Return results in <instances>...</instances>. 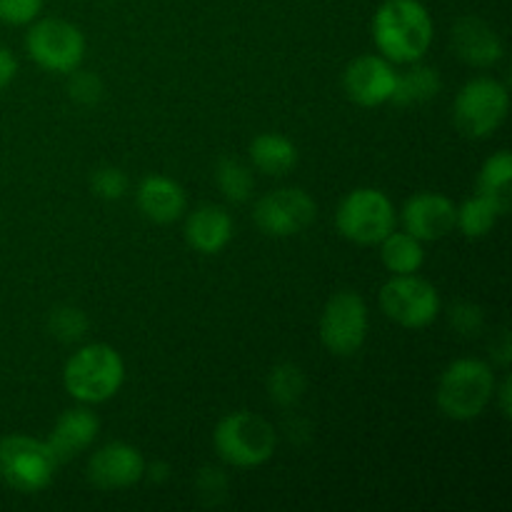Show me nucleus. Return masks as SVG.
<instances>
[{
    "label": "nucleus",
    "instance_id": "obj_24",
    "mask_svg": "<svg viewBox=\"0 0 512 512\" xmlns=\"http://www.w3.org/2000/svg\"><path fill=\"white\" fill-rule=\"evenodd\" d=\"M215 183L230 203H248L255 190L253 170L238 158H220L215 165Z\"/></svg>",
    "mask_w": 512,
    "mask_h": 512
},
{
    "label": "nucleus",
    "instance_id": "obj_28",
    "mask_svg": "<svg viewBox=\"0 0 512 512\" xmlns=\"http://www.w3.org/2000/svg\"><path fill=\"white\" fill-rule=\"evenodd\" d=\"M70 98L78 105H98L103 98V80L88 70H73L68 80Z\"/></svg>",
    "mask_w": 512,
    "mask_h": 512
},
{
    "label": "nucleus",
    "instance_id": "obj_2",
    "mask_svg": "<svg viewBox=\"0 0 512 512\" xmlns=\"http://www.w3.org/2000/svg\"><path fill=\"white\" fill-rule=\"evenodd\" d=\"M125 383V363L108 343H90L75 350L63 368V385L70 398L98 405L115 398Z\"/></svg>",
    "mask_w": 512,
    "mask_h": 512
},
{
    "label": "nucleus",
    "instance_id": "obj_7",
    "mask_svg": "<svg viewBox=\"0 0 512 512\" xmlns=\"http://www.w3.org/2000/svg\"><path fill=\"white\" fill-rule=\"evenodd\" d=\"M510 93L500 80L473 78L458 90L453 100V123L465 138L483 140L505 123Z\"/></svg>",
    "mask_w": 512,
    "mask_h": 512
},
{
    "label": "nucleus",
    "instance_id": "obj_17",
    "mask_svg": "<svg viewBox=\"0 0 512 512\" xmlns=\"http://www.w3.org/2000/svg\"><path fill=\"white\" fill-rule=\"evenodd\" d=\"M235 233L233 218L220 205H200L185 218V243L200 255H218L230 245Z\"/></svg>",
    "mask_w": 512,
    "mask_h": 512
},
{
    "label": "nucleus",
    "instance_id": "obj_29",
    "mask_svg": "<svg viewBox=\"0 0 512 512\" xmlns=\"http://www.w3.org/2000/svg\"><path fill=\"white\" fill-rule=\"evenodd\" d=\"M450 325L458 330L465 338H473V335H480L485 328V313L480 305L475 303H455L450 308Z\"/></svg>",
    "mask_w": 512,
    "mask_h": 512
},
{
    "label": "nucleus",
    "instance_id": "obj_8",
    "mask_svg": "<svg viewBox=\"0 0 512 512\" xmlns=\"http://www.w3.org/2000/svg\"><path fill=\"white\" fill-rule=\"evenodd\" d=\"M25 50L48 73L70 75L83 65L85 35L78 25L63 18H35L25 33Z\"/></svg>",
    "mask_w": 512,
    "mask_h": 512
},
{
    "label": "nucleus",
    "instance_id": "obj_22",
    "mask_svg": "<svg viewBox=\"0 0 512 512\" xmlns=\"http://www.w3.org/2000/svg\"><path fill=\"white\" fill-rule=\"evenodd\" d=\"M512 155L508 150H498L483 163L478 175V193L500 205L508 213L512 203Z\"/></svg>",
    "mask_w": 512,
    "mask_h": 512
},
{
    "label": "nucleus",
    "instance_id": "obj_21",
    "mask_svg": "<svg viewBox=\"0 0 512 512\" xmlns=\"http://www.w3.org/2000/svg\"><path fill=\"white\" fill-rule=\"evenodd\" d=\"M380 260L383 265L388 268V273L393 275H410V273H418L425 263V248H423V240H418L415 235L410 233H393L385 235L380 240Z\"/></svg>",
    "mask_w": 512,
    "mask_h": 512
},
{
    "label": "nucleus",
    "instance_id": "obj_33",
    "mask_svg": "<svg viewBox=\"0 0 512 512\" xmlns=\"http://www.w3.org/2000/svg\"><path fill=\"white\" fill-rule=\"evenodd\" d=\"M493 360L500 365L503 370L510 368V360H512V345H510V335L503 333L498 338V343H493Z\"/></svg>",
    "mask_w": 512,
    "mask_h": 512
},
{
    "label": "nucleus",
    "instance_id": "obj_3",
    "mask_svg": "<svg viewBox=\"0 0 512 512\" xmlns=\"http://www.w3.org/2000/svg\"><path fill=\"white\" fill-rule=\"evenodd\" d=\"M493 368L478 358H458L443 370L438 380V408L445 418L468 423L480 418L493 403L495 395Z\"/></svg>",
    "mask_w": 512,
    "mask_h": 512
},
{
    "label": "nucleus",
    "instance_id": "obj_14",
    "mask_svg": "<svg viewBox=\"0 0 512 512\" xmlns=\"http://www.w3.org/2000/svg\"><path fill=\"white\" fill-rule=\"evenodd\" d=\"M145 478V458L135 445L108 443L88 460V480L98 490H125Z\"/></svg>",
    "mask_w": 512,
    "mask_h": 512
},
{
    "label": "nucleus",
    "instance_id": "obj_5",
    "mask_svg": "<svg viewBox=\"0 0 512 512\" xmlns=\"http://www.w3.org/2000/svg\"><path fill=\"white\" fill-rule=\"evenodd\" d=\"M58 465L60 460L48 440L20 433L0 438V480L15 493H43L53 483Z\"/></svg>",
    "mask_w": 512,
    "mask_h": 512
},
{
    "label": "nucleus",
    "instance_id": "obj_35",
    "mask_svg": "<svg viewBox=\"0 0 512 512\" xmlns=\"http://www.w3.org/2000/svg\"><path fill=\"white\" fill-rule=\"evenodd\" d=\"M168 465L165 463H153L148 468V465H145V475H150V480H153V483H163L165 478H168Z\"/></svg>",
    "mask_w": 512,
    "mask_h": 512
},
{
    "label": "nucleus",
    "instance_id": "obj_26",
    "mask_svg": "<svg viewBox=\"0 0 512 512\" xmlns=\"http://www.w3.org/2000/svg\"><path fill=\"white\" fill-rule=\"evenodd\" d=\"M48 325H50V333H53L55 338L63 340V343H75V340H80L85 333H88L90 320L80 308H73V305H60V308H55L53 313H50Z\"/></svg>",
    "mask_w": 512,
    "mask_h": 512
},
{
    "label": "nucleus",
    "instance_id": "obj_15",
    "mask_svg": "<svg viewBox=\"0 0 512 512\" xmlns=\"http://www.w3.org/2000/svg\"><path fill=\"white\" fill-rule=\"evenodd\" d=\"M450 45H453L455 55L470 68H493L505 55V45L498 30L475 15H463L455 20L453 30H450Z\"/></svg>",
    "mask_w": 512,
    "mask_h": 512
},
{
    "label": "nucleus",
    "instance_id": "obj_16",
    "mask_svg": "<svg viewBox=\"0 0 512 512\" xmlns=\"http://www.w3.org/2000/svg\"><path fill=\"white\" fill-rule=\"evenodd\" d=\"M135 203L145 218L158 225H168L183 218L185 210H188V195L178 180L153 173L145 175L138 183Z\"/></svg>",
    "mask_w": 512,
    "mask_h": 512
},
{
    "label": "nucleus",
    "instance_id": "obj_10",
    "mask_svg": "<svg viewBox=\"0 0 512 512\" xmlns=\"http://www.w3.org/2000/svg\"><path fill=\"white\" fill-rule=\"evenodd\" d=\"M380 310L400 328L420 330L428 328L443 310L440 293L430 280L418 273L393 275L380 288Z\"/></svg>",
    "mask_w": 512,
    "mask_h": 512
},
{
    "label": "nucleus",
    "instance_id": "obj_12",
    "mask_svg": "<svg viewBox=\"0 0 512 512\" xmlns=\"http://www.w3.org/2000/svg\"><path fill=\"white\" fill-rule=\"evenodd\" d=\"M395 75L398 70L383 55H360V58L350 60L345 68L343 90L353 103L363 105V108H378V105L390 103Z\"/></svg>",
    "mask_w": 512,
    "mask_h": 512
},
{
    "label": "nucleus",
    "instance_id": "obj_9",
    "mask_svg": "<svg viewBox=\"0 0 512 512\" xmlns=\"http://www.w3.org/2000/svg\"><path fill=\"white\" fill-rule=\"evenodd\" d=\"M368 305L355 290H338L330 295L320 313V343L338 358H350L368 340Z\"/></svg>",
    "mask_w": 512,
    "mask_h": 512
},
{
    "label": "nucleus",
    "instance_id": "obj_27",
    "mask_svg": "<svg viewBox=\"0 0 512 512\" xmlns=\"http://www.w3.org/2000/svg\"><path fill=\"white\" fill-rule=\"evenodd\" d=\"M90 188L100 200H120L130 188V178L123 168L115 165H100L90 175Z\"/></svg>",
    "mask_w": 512,
    "mask_h": 512
},
{
    "label": "nucleus",
    "instance_id": "obj_4",
    "mask_svg": "<svg viewBox=\"0 0 512 512\" xmlns=\"http://www.w3.org/2000/svg\"><path fill=\"white\" fill-rule=\"evenodd\" d=\"M213 448L218 458L233 468H260L275 455L278 433L263 415L238 410L215 425Z\"/></svg>",
    "mask_w": 512,
    "mask_h": 512
},
{
    "label": "nucleus",
    "instance_id": "obj_31",
    "mask_svg": "<svg viewBox=\"0 0 512 512\" xmlns=\"http://www.w3.org/2000/svg\"><path fill=\"white\" fill-rule=\"evenodd\" d=\"M195 488H198V495L205 503L218 505L228 493V475L218 468H203L198 480H195Z\"/></svg>",
    "mask_w": 512,
    "mask_h": 512
},
{
    "label": "nucleus",
    "instance_id": "obj_23",
    "mask_svg": "<svg viewBox=\"0 0 512 512\" xmlns=\"http://www.w3.org/2000/svg\"><path fill=\"white\" fill-rule=\"evenodd\" d=\"M503 210L498 203H493L485 195H473V198L465 200L463 205H458V215H455V228L470 240L485 238L490 230L498 225V220L503 218Z\"/></svg>",
    "mask_w": 512,
    "mask_h": 512
},
{
    "label": "nucleus",
    "instance_id": "obj_34",
    "mask_svg": "<svg viewBox=\"0 0 512 512\" xmlns=\"http://www.w3.org/2000/svg\"><path fill=\"white\" fill-rule=\"evenodd\" d=\"M510 393H512V383H510V375L505 373L503 380L500 383H495V395L493 398H498V405H500V413H503V418H510Z\"/></svg>",
    "mask_w": 512,
    "mask_h": 512
},
{
    "label": "nucleus",
    "instance_id": "obj_30",
    "mask_svg": "<svg viewBox=\"0 0 512 512\" xmlns=\"http://www.w3.org/2000/svg\"><path fill=\"white\" fill-rule=\"evenodd\" d=\"M43 10V0H0V23L30 25Z\"/></svg>",
    "mask_w": 512,
    "mask_h": 512
},
{
    "label": "nucleus",
    "instance_id": "obj_13",
    "mask_svg": "<svg viewBox=\"0 0 512 512\" xmlns=\"http://www.w3.org/2000/svg\"><path fill=\"white\" fill-rule=\"evenodd\" d=\"M455 215H458V205L448 195L423 190L405 200L403 210H400V223H403L405 233L415 235L423 243H435L453 233Z\"/></svg>",
    "mask_w": 512,
    "mask_h": 512
},
{
    "label": "nucleus",
    "instance_id": "obj_11",
    "mask_svg": "<svg viewBox=\"0 0 512 512\" xmlns=\"http://www.w3.org/2000/svg\"><path fill=\"white\" fill-rule=\"evenodd\" d=\"M318 218V203L303 188H278L255 203L253 220L268 238H295Z\"/></svg>",
    "mask_w": 512,
    "mask_h": 512
},
{
    "label": "nucleus",
    "instance_id": "obj_1",
    "mask_svg": "<svg viewBox=\"0 0 512 512\" xmlns=\"http://www.w3.org/2000/svg\"><path fill=\"white\" fill-rule=\"evenodd\" d=\"M435 38L433 15L420 0H383L373 15V43L390 63H415Z\"/></svg>",
    "mask_w": 512,
    "mask_h": 512
},
{
    "label": "nucleus",
    "instance_id": "obj_19",
    "mask_svg": "<svg viewBox=\"0 0 512 512\" xmlns=\"http://www.w3.org/2000/svg\"><path fill=\"white\" fill-rule=\"evenodd\" d=\"M248 153L253 168L263 175H273V178H283L298 165V145L280 133L255 135Z\"/></svg>",
    "mask_w": 512,
    "mask_h": 512
},
{
    "label": "nucleus",
    "instance_id": "obj_20",
    "mask_svg": "<svg viewBox=\"0 0 512 512\" xmlns=\"http://www.w3.org/2000/svg\"><path fill=\"white\" fill-rule=\"evenodd\" d=\"M408 65H410L408 70L395 75V88H393V95H390V103L420 105L438 98V93L443 90V78H440L438 68L420 63V60H415V63H408Z\"/></svg>",
    "mask_w": 512,
    "mask_h": 512
},
{
    "label": "nucleus",
    "instance_id": "obj_25",
    "mask_svg": "<svg viewBox=\"0 0 512 512\" xmlns=\"http://www.w3.org/2000/svg\"><path fill=\"white\" fill-rule=\"evenodd\" d=\"M305 373L293 363H280L268 375V395L280 408H293L305 393Z\"/></svg>",
    "mask_w": 512,
    "mask_h": 512
},
{
    "label": "nucleus",
    "instance_id": "obj_32",
    "mask_svg": "<svg viewBox=\"0 0 512 512\" xmlns=\"http://www.w3.org/2000/svg\"><path fill=\"white\" fill-rule=\"evenodd\" d=\"M15 75H18V58L13 55V50L0 45V90L8 88Z\"/></svg>",
    "mask_w": 512,
    "mask_h": 512
},
{
    "label": "nucleus",
    "instance_id": "obj_18",
    "mask_svg": "<svg viewBox=\"0 0 512 512\" xmlns=\"http://www.w3.org/2000/svg\"><path fill=\"white\" fill-rule=\"evenodd\" d=\"M100 433V420L98 415L93 413L85 405H78V408H68L65 413H60V418L55 420L53 430L45 440L53 448V453L58 455L60 463L75 458L83 450H88L93 445V440L98 438Z\"/></svg>",
    "mask_w": 512,
    "mask_h": 512
},
{
    "label": "nucleus",
    "instance_id": "obj_6",
    "mask_svg": "<svg viewBox=\"0 0 512 512\" xmlns=\"http://www.w3.org/2000/svg\"><path fill=\"white\" fill-rule=\"evenodd\" d=\"M398 223V210L388 193L378 188H355L335 210V228L355 245H378Z\"/></svg>",
    "mask_w": 512,
    "mask_h": 512
}]
</instances>
